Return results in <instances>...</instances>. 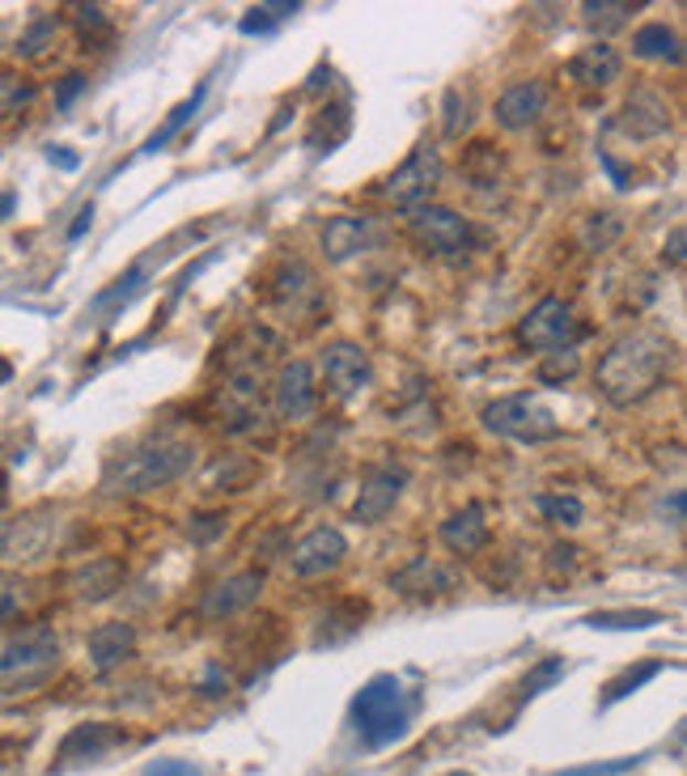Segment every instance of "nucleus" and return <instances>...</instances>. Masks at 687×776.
Masks as SVG:
<instances>
[{
	"label": "nucleus",
	"mask_w": 687,
	"mask_h": 776,
	"mask_svg": "<svg viewBox=\"0 0 687 776\" xmlns=\"http://www.w3.org/2000/svg\"><path fill=\"white\" fill-rule=\"evenodd\" d=\"M30 603V585L13 573H0V624H13Z\"/></svg>",
	"instance_id": "30"
},
{
	"label": "nucleus",
	"mask_w": 687,
	"mask_h": 776,
	"mask_svg": "<svg viewBox=\"0 0 687 776\" xmlns=\"http://www.w3.org/2000/svg\"><path fill=\"white\" fill-rule=\"evenodd\" d=\"M484 429L496 433V438H509V442H551L560 438V424L548 408L535 399V395H505L484 408Z\"/></svg>",
	"instance_id": "5"
},
{
	"label": "nucleus",
	"mask_w": 687,
	"mask_h": 776,
	"mask_svg": "<svg viewBox=\"0 0 687 776\" xmlns=\"http://www.w3.org/2000/svg\"><path fill=\"white\" fill-rule=\"evenodd\" d=\"M250 475H255L250 459H217L204 475V493H238V488H247Z\"/></svg>",
	"instance_id": "24"
},
{
	"label": "nucleus",
	"mask_w": 687,
	"mask_h": 776,
	"mask_svg": "<svg viewBox=\"0 0 687 776\" xmlns=\"http://www.w3.org/2000/svg\"><path fill=\"white\" fill-rule=\"evenodd\" d=\"M314 403H319V387H314L310 360H285L272 382V412L280 420H305Z\"/></svg>",
	"instance_id": "12"
},
{
	"label": "nucleus",
	"mask_w": 687,
	"mask_h": 776,
	"mask_svg": "<svg viewBox=\"0 0 687 776\" xmlns=\"http://www.w3.org/2000/svg\"><path fill=\"white\" fill-rule=\"evenodd\" d=\"M578 369H581V357L573 353V348H556V353H544L539 369H535V378H539L544 387H556V382H569Z\"/></svg>",
	"instance_id": "28"
},
{
	"label": "nucleus",
	"mask_w": 687,
	"mask_h": 776,
	"mask_svg": "<svg viewBox=\"0 0 687 776\" xmlns=\"http://www.w3.org/2000/svg\"><path fill=\"white\" fill-rule=\"evenodd\" d=\"M259 590H264V569H243V573H234V578H225L217 582L208 594H204V603H200V615L204 619H229V615H238V611H247L255 599H259Z\"/></svg>",
	"instance_id": "15"
},
{
	"label": "nucleus",
	"mask_w": 687,
	"mask_h": 776,
	"mask_svg": "<svg viewBox=\"0 0 687 776\" xmlns=\"http://www.w3.org/2000/svg\"><path fill=\"white\" fill-rule=\"evenodd\" d=\"M620 234H624V222H620L615 213H594V217L586 222V247L603 250L607 242H615Z\"/></svg>",
	"instance_id": "34"
},
{
	"label": "nucleus",
	"mask_w": 687,
	"mask_h": 776,
	"mask_svg": "<svg viewBox=\"0 0 687 776\" xmlns=\"http://www.w3.org/2000/svg\"><path fill=\"white\" fill-rule=\"evenodd\" d=\"M404 484H408V472L404 467H378L361 479L357 500H353V518L357 522H383L386 514L395 509V500L404 497Z\"/></svg>",
	"instance_id": "13"
},
{
	"label": "nucleus",
	"mask_w": 687,
	"mask_h": 776,
	"mask_svg": "<svg viewBox=\"0 0 687 776\" xmlns=\"http://www.w3.org/2000/svg\"><path fill=\"white\" fill-rule=\"evenodd\" d=\"M620 128H624V137L633 140L666 137L670 132V107H666V98H662L658 89H650V85H636L633 94H629V103H624Z\"/></svg>",
	"instance_id": "14"
},
{
	"label": "nucleus",
	"mask_w": 687,
	"mask_h": 776,
	"mask_svg": "<svg viewBox=\"0 0 687 776\" xmlns=\"http://www.w3.org/2000/svg\"><path fill=\"white\" fill-rule=\"evenodd\" d=\"M369 378H374V365H369L365 348L348 344V340L323 348V387L331 399H353L357 390L369 387Z\"/></svg>",
	"instance_id": "10"
},
{
	"label": "nucleus",
	"mask_w": 687,
	"mask_h": 776,
	"mask_svg": "<svg viewBox=\"0 0 687 776\" xmlns=\"http://www.w3.org/2000/svg\"><path fill=\"white\" fill-rule=\"evenodd\" d=\"M128 578V569H124V560H115V556H98V560H89L82 564L77 573H73V594L82 599V603H107L110 594L124 585Z\"/></svg>",
	"instance_id": "22"
},
{
	"label": "nucleus",
	"mask_w": 687,
	"mask_h": 776,
	"mask_svg": "<svg viewBox=\"0 0 687 776\" xmlns=\"http://www.w3.org/2000/svg\"><path fill=\"white\" fill-rule=\"evenodd\" d=\"M137 654V628L124 624V619H110V624H98L89 633V666L98 675H110L115 666H124Z\"/></svg>",
	"instance_id": "19"
},
{
	"label": "nucleus",
	"mask_w": 687,
	"mask_h": 776,
	"mask_svg": "<svg viewBox=\"0 0 687 776\" xmlns=\"http://www.w3.org/2000/svg\"><path fill=\"white\" fill-rule=\"evenodd\" d=\"M590 628H654L662 624L658 611H594L586 615Z\"/></svg>",
	"instance_id": "29"
},
{
	"label": "nucleus",
	"mask_w": 687,
	"mask_h": 776,
	"mask_svg": "<svg viewBox=\"0 0 687 776\" xmlns=\"http://www.w3.org/2000/svg\"><path fill=\"white\" fill-rule=\"evenodd\" d=\"M412 704L395 675H374L357 696H353V725H357L365 747H390L408 734Z\"/></svg>",
	"instance_id": "3"
},
{
	"label": "nucleus",
	"mask_w": 687,
	"mask_h": 776,
	"mask_svg": "<svg viewBox=\"0 0 687 776\" xmlns=\"http://www.w3.org/2000/svg\"><path fill=\"white\" fill-rule=\"evenodd\" d=\"M544 111H548V85L544 82H514L496 98V123L509 132L530 128Z\"/></svg>",
	"instance_id": "17"
},
{
	"label": "nucleus",
	"mask_w": 687,
	"mask_h": 776,
	"mask_svg": "<svg viewBox=\"0 0 687 776\" xmlns=\"http://www.w3.org/2000/svg\"><path fill=\"white\" fill-rule=\"evenodd\" d=\"M195 463L192 442H174V438H158V442L140 445L128 459L110 463V472L103 475V488L115 497H137V493H153L174 484L179 475H187Z\"/></svg>",
	"instance_id": "2"
},
{
	"label": "nucleus",
	"mask_w": 687,
	"mask_h": 776,
	"mask_svg": "<svg viewBox=\"0 0 687 776\" xmlns=\"http://www.w3.org/2000/svg\"><path fill=\"white\" fill-rule=\"evenodd\" d=\"M47 158H52V166H60V170H77V153H68L64 144H52Z\"/></svg>",
	"instance_id": "45"
},
{
	"label": "nucleus",
	"mask_w": 687,
	"mask_h": 776,
	"mask_svg": "<svg viewBox=\"0 0 687 776\" xmlns=\"http://www.w3.org/2000/svg\"><path fill=\"white\" fill-rule=\"evenodd\" d=\"M620 73H624V60L607 43H590V47H581L578 56L569 60V77L586 85V89H607V85L620 82Z\"/></svg>",
	"instance_id": "20"
},
{
	"label": "nucleus",
	"mask_w": 687,
	"mask_h": 776,
	"mask_svg": "<svg viewBox=\"0 0 687 776\" xmlns=\"http://www.w3.org/2000/svg\"><path fill=\"white\" fill-rule=\"evenodd\" d=\"M633 52L641 60H670V64H679L684 60V43H679V34L666 26V22H650V26H641L633 34Z\"/></svg>",
	"instance_id": "23"
},
{
	"label": "nucleus",
	"mask_w": 687,
	"mask_h": 776,
	"mask_svg": "<svg viewBox=\"0 0 687 776\" xmlns=\"http://www.w3.org/2000/svg\"><path fill=\"white\" fill-rule=\"evenodd\" d=\"M225 675H221V666H208V683H204V696H221L225 692V683H221Z\"/></svg>",
	"instance_id": "46"
},
{
	"label": "nucleus",
	"mask_w": 687,
	"mask_h": 776,
	"mask_svg": "<svg viewBox=\"0 0 687 776\" xmlns=\"http://www.w3.org/2000/svg\"><path fill=\"white\" fill-rule=\"evenodd\" d=\"M268 302L285 319H310V314L323 310L328 298H323V284H319L310 263H302V259H280L276 272L268 277Z\"/></svg>",
	"instance_id": "8"
},
{
	"label": "nucleus",
	"mask_w": 687,
	"mask_h": 776,
	"mask_svg": "<svg viewBox=\"0 0 687 776\" xmlns=\"http://www.w3.org/2000/svg\"><path fill=\"white\" fill-rule=\"evenodd\" d=\"M9 378H13V365L0 357V382H9Z\"/></svg>",
	"instance_id": "49"
},
{
	"label": "nucleus",
	"mask_w": 687,
	"mask_h": 776,
	"mask_svg": "<svg viewBox=\"0 0 687 776\" xmlns=\"http://www.w3.org/2000/svg\"><path fill=\"white\" fill-rule=\"evenodd\" d=\"M89 222H94V208L85 204V208H82V217H77V222H73V229H68V238H82L85 229H89Z\"/></svg>",
	"instance_id": "47"
},
{
	"label": "nucleus",
	"mask_w": 687,
	"mask_h": 776,
	"mask_svg": "<svg viewBox=\"0 0 687 776\" xmlns=\"http://www.w3.org/2000/svg\"><path fill=\"white\" fill-rule=\"evenodd\" d=\"M378 242V225L374 217H331L323 225V255H328L331 263H344V259H353L361 250H369Z\"/></svg>",
	"instance_id": "18"
},
{
	"label": "nucleus",
	"mask_w": 687,
	"mask_h": 776,
	"mask_svg": "<svg viewBox=\"0 0 687 776\" xmlns=\"http://www.w3.org/2000/svg\"><path fill=\"white\" fill-rule=\"evenodd\" d=\"M662 670V662H641L636 670H624L620 679H611L607 683V692H603V704H615V700H624V696H633L641 683H650L654 675Z\"/></svg>",
	"instance_id": "32"
},
{
	"label": "nucleus",
	"mask_w": 687,
	"mask_h": 776,
	"mask_svg": "<svg viewBox=\"0 0 687 776\" xmlns=\"http://www.w3.org/2000/svg\"><path fill=\"white\" fill-rule=\"evenodd\" d=\"M408 234L425 255H438V259H454V255H468L475 247V225L468 217H459L454 208H441V204L412 208Z\"/></svg>",
	"instance_id": "6"
},
{
	"label": "nucleus",
	"mask_w": 687,
	"mask_h": 776,
	"mask_svg": "<svg viewBox=\"0 0 687 776\" xmlns=\"http://www.w3.org/2000/svg\"><path fill=\"white\" fill-rule=\"evenodd\" d=\"M539 509L548 514L551 522H560V527H578L581 518H586V505L578 497H539Z\"/></svg>",
	"instance_id": "36"
},
{
	"label": "nucleus",
	"mask_w": 687,
	"mask_h": 776,
	"mask_svg": "<svg viewBox=\"0 0 687 776\" xmlns=\"http://www.w3.org/2000/svg\"><path fill=\"white\" fill-rule=\"evenodd\" d=\"M82 89H85L82 73H68V77L60 82V89H55V107H60V111H64V107H73V98H77Z\"/></svg>",
	"instance_id": "42"
},
{
	"label": "nucleus",
	"mask_w": 687,
	"mask_h": 776,
	"mask_svg": "<svg viewBox=\"0 0 687 776\" xmlns=\"http://www.w3.org/2000/svg\"><path fill=\"white\" fill-rule=\"evenodd\" d=\"M684 242H687L684 225H675V229H670V242H666V250H662V259H670V263L679 268V263H684Z\"/></svg>",
	"instance_id": "44"
},
{
	"label": "nucleus",
	"mask_w": 687,
	"mask_h": 776,
	"mask_svg": "<svg viewBox=\"0 0 687 776\" xmlns=\"http://www.w3.org/2000/svg\"><path fill=\"white\" fill-rule=\"evenodd\" d=\"M344 556H348V539H344L335 527H319L289 548V569L310 582V578H328V573H335V569L344 564Z\"/></svg>",
	"instance_id": "11"
},
{
	"label": "nucleus",
	"mask_w": 687,
	"mask_h": 776,
	"mask_svg": "<svg viewBox=\"0 0 687 776\" xmlns=\"http://www.w3.org/2000/svg\"><path fill=\"white\" fill-rule=\"evenodd\" d=\"M578 564H581V548H565V543H556V548L548 552L551 573H560V569H565V573H573Z\"/></svg>",
	"instance_id": "39"
},
{
	"label": "nucleus",
	"mask_w": 687,
	"mask_h": 776,
	"mask_svg": "<svg viewBox=\"0 0 687 776\" xmlns=\"http://www.w3.org/2000/svg\"><path fill=\"white\" fill-rule=\"evenodd\" d=\"M629 13H636V4H629V0H586V4H581V22L594 30L624 26Z\"/></svg>",
	"instance_id": "25"
},
{
	"label": "nucleus",
	"mask_w": 687,
	"mask_h": 776,
	"mask_svg": "<svg viewBox=\"0 0 687 776\" xmlns=\"http://www.w3.org/2000/svg\"><path fill=\"white\" fill-rule=\"evenodd\" d=\"M560 675H565V662H560V658H544V662H539L535 670H530V675H526L523 696H539L544 688H548V683H556Z\"/></svg>",
	"instance_id": "38"
},
{
	"label": "nucleus",
	"mask_w": 687,
	"mask_h": 776,
	"mask_svg": "<svg viewBox=\"0 0 687 776\" xmlns=\"http://www.w3.org/2000/svg\"><path fill=\"white\" fill-rule=\"evenodd\" d=\"M144 776H204L200 768H192L187 759H158V764H149Z\"/></svg>",
	"instance_id": "41"
},
{
	"label": "nucleus",
	"mask_w": 687,
	"mask_h": 776,
	"mask_svg": "<svg viewBox=\"0 0 687 776\" xmlns=\"http://www.w3.org/2000/svg\"><path fill=\"white\" fill-rule=\"evenodd\" d=\"M13 204H18V195H13V192H0V222H4L9 213H13Z\"/></svg>",
	"instance_id": "48"
},
{
	"label": "nucleus",
	"mask_w": 687,
	"mask_h": 776,
	"mask_svg": "<svg viewBox=\"0 0 687 776\" xmlns=\"http://www.w3.org/2000/svg\"><path fill=\"white\" fill-rule=\"evenodd\" d=\"M450 776H468V773H450Z\"/></svg>",
	"instance_id": "50"
},
{
	"label": "nucleus",
	"mask_w": 687,
	"mask_h": 776,
	"mask_svg": "<svg viewBox=\"0 0 687 776\" xmlns=\"http://www.w3.org/2000/svg\"><path fill=\"white\" fill-rule=\"evenodd\" d=\"M60 666V637L47 624H30L13 633L0 649V696H22L47 683Z\"/></svg>",
	"instance_id": "4"
},
{
	"label": "nucleus",
	"mask_w": 687,
	"mask_h": 776,
	"mask_svg": "<svg viewBox=\"0 0 687 776\" xmlns=\"http://www.w3.org/2000/svg\"><path fill=\"white\" fill-rule=\"evenodd\" d=\"M52 43H55V18L47 13V18H34L26 34L18 39V56H43Z\"/></svg>",
	"instance_id": "33"
},
{
	"label": "nucleus",
	"mask_w": 687,
	"mask_h": 776,
	"mask_svg": "<svg viewBox=\"0 0 687 776\" xmlns=\"http://www.w3.org/2000/svg\"><path fill=\"white\" fill-rule=\"evenodd\" d=\"M34 94H39V85L30 82V77H18V73H0V115L26 111L30 103H34Z\"/></svg>",
	"instance_id": "27"
},
{
	"label": "nucleus",
	"mask_w": 687,
	"mask_h": 776,
	"mask_svg": "<svg viewBox=\"0 0 687 776\" xmlns=\"http://www.w3.org/2000/svg\"><path fill=\"white\" fill-rule=\"evenodd\" d=\"M581 335H586V327L578 323L573 305L565 302V298H544V302L535 305L523 323H518V340H523L526 348H539V353L573 348Z\"/></svg>",
	"instance_id": "9"
},
{
	"label": "nucleus",
	"mask_w": 687,
	"mask_h": 776,
	"mask_svg": "<svg viewBox=\"0 0 687 776\" xmlns=\"http://www.w3.org/2000/svg\"><path fill=\"white\" fill-rule=\"evenodd\" d=\"M670 360H675V348H670L666 335L654 332V327H636V332L620 335V340L607 348V357L599 360L594 382H599V390L607 395V403L633 408V403L650 399V395L662 387Z\"/></svg>",
	"instance_id": "1"
},
{
	"label": "nucleus",
	"mask_w": 687,
	"mask_h": 776,
	"mask_svg": "<svg viewBox=\"0 0 687 776\" xmlns=\"http://www.w3.org/2000/svg\"><path fill=\"white\" fill-rule=\"evenodd\" d=\"M438 187H441L438 149L433 144H416L412 153H408V162L383 179L378 195H383L386 204H395V208H425Z\"/></svg>",
	"instance_id": "7"
},
{
	"label": "nucleus",
	"mask_w": 687,
	"mask_h": 776,
	"mask_svg": "<svg viewBox=\"0 0 687 776\" xmlns=\"http://www.w3.org/2000/svg\"><path fill=\"white\" fill-rule=\"evenodd\" d=\"M636 768V759H611V764H590V768H573V773H556V776H620Z\"/></svg>",
	"instance_id": "40"
},
{
	"label": "nucleus",
	"mask_w": 687,
	"mask_h": 776,
	"mask_svg": "<svg viewBox=\"0 0 687 776\" xmlns=\"http://www.w3.org/2000/svg\"><path fill=\"white\" fill-rule=\"evenodd\" d=\"M441 543H446L454 556H475L480 552V548L489 543L484 505H480V500H471V505H463L459 514H450V518L441 522Z\"/></svg>",
	"instance_id": "21"
},
{
	"label": "nucleus",
	"mask_w": 687,
	"mask_h": 776,
	"mask_svg": "<svg viewBox=\"0 0 687 776\" xmlns=\"http://www.w3.org/2000/svg\"><path fill=\"white\" fill-rule=\"evenodd\" d=\"M272 30V13L259 4V9H250L247 18H243V34H268Z\"/></svg>",
	"instance_id": "43"
},
{
	"label": "nucleus",
	"mask_w": 687,
	"mask_h": 776,
	"mask_svg": "<svg viewBox=\"0 0 687 776\" xmlns=\"http://www.w3.org/2000/svg\"><path fill=\"white\" fill-rule=\"evenodd\" d=\"M124 743V730L119 725H110V721H85V725H73L68 734H64V743H60V768H68V764H89V759H103L110 747H119Z\"/></svg>",
	"instance_id": "16"
},
{
	"label": "nucleus",
	"mask_w": 687,
	"mask_h": 776,
	"mask_svg": "<svg viewBox=\"0 0 687 776\" xmlns=\"http://www.w3.org/2000/svg\"><path fill=\"white\" fill-rule=\"evenodd\" d=\"M200 103H204V85L195 89V94H192V98H187V103H179L174 111L165 115V123H162V128H158L153 137L144 140V153H158V149H165L170 140L179 137V128H183V123H187V119H192V115L200 111Z\"/></svg>",
	"instance_id": "26"
},
{
	"label": "nucleus",
	"mask_w": 687,
	"mask_h": 776,
	"mask_svg": "<svg viewBox=\"0 0 687 776\" xmlns=\"http://www.w3.org/2000/svg\"><path fill=\"white\" fill-rule=\"evenodd\" d=\"M471 111H475L471 94L463 98V89H450L446 94V137H463L471 123Z\"/></svg>",
	"instance_id": "35"
},
{
	"label": "nucleus",
	"mask_w": 687,
	"mask_h": 776,
	"mask_svg": "<svg viewBox=\"0 0 687 776\" xmlns=\"http://www.w3.org/2000/svg\"><path fill=\"white\" fill-rule=\"evenodd\" d=\"M225 535V514L221 509H208V514H192L187 518V539L192 543H213Z\"/></svg>",
	"instance_id": "37"
},
{
	"label": "nucleus",
	"mask_w": 687,
	"mask_h": 776,
	"mask_svg": "<svg viewBox=\"0 0 687 776\" xmlns=\"http://www.w3.org/2000/svg\"><path fill=\"white\" fill-rule=\"evenodd\" d=\"M73 22H77L85 43H110V18L103 4H77V9H73Z\"/></svg>",
	"instance_id": "31"
}]
</instances>
